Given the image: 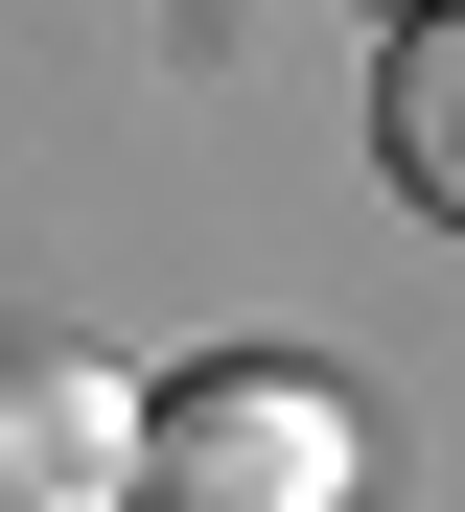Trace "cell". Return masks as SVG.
<instances>
[{
	"instance_id": "cell-1",
	"label": "cell",
	"mask_w": 465,
	"mask_h": 512,
	"mask_svg": "<svg viewBox=\"0 0 465 512\" xmlns=\"http://www.w3.org/2000/svg\"><path fill=\"white\" fill-rule=\"evenodd\" d=\"M349 489V396L303 350H210L140 396V512H326Z\"/></svg>"
},
{
	"instance_id": "cell-2",
	"label": "cell",
	"mask_w": 465,
	"mask_h": 512,
	"mask_svg": "<svg viewBox=\"0 0 465 512\" xmlns=\"http://www.w3.org/2000/svg\"><path fill=\"white\" fill-rule=\"evenodd\" d=\"M117 489H140V373L0 326V512H117Z\"/></svg>"
},
{
	"instance_id": "cell-3",
	"label": "cell",
	"mask_w": 465,
	"mask_h": 512,
	"mask_svg": "<svg viewBox=\"0 0 465 512\" xmlns=\"http://www.w3.org/2000/svg\"><path fill=\"white\" fill-rule=\"evenodd\" d=\"M372 163H396L419 233H465V0H419V24L372 47Z\"/></svg>"
}]
</instances>
